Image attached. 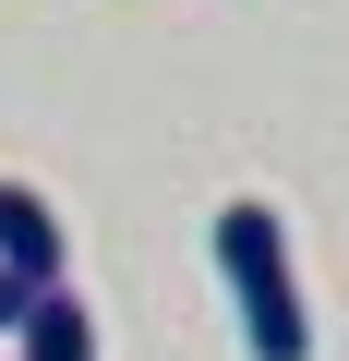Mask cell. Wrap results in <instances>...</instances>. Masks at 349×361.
<instances>
[{"instance_id":"cell-1","label":"cell","mask_w":349,"mask_h":361,"mask_svg":"<svg viewBox=\"0 0 349 361\" xmlns=\"http://www.w3.org/2000/svg\"><path fill=\"white\" fill-rule=\"evenodd\" d=\"M217 277L241 301V349L253 361H313V313H301V277H289V229L277 205H217Z\"/></svg>"},{"instance_id":"cell-2","label":"cell","mask_w":349,"mask_h":361,"mask_svg":"<svg viewBox=\"0 0 349 361\" xmlns=\"http://www.w3.org/2000/svg\"><path fill=\"white\" fill-rule=\"evenodd\" d=\"M0 277H25L37 301L61 289V217H49V193H25V180H0Z\"/></svg>"},{"instance_id":"cell-3","label":"cell","mask_w":349,"mask_h":361,"mask_svg":"<svg viewBox=\"0 0 349 361\" xmlns=\"http://www.w3.org/2000/svg\"><path fill=\"white\" fill-rule=\"evenodd\" d=\"M13 361H97V313H85L73 289H49V301L13 325Z\"/></svg>"},{"instance_id":"cell-4","label":"cell","mask_w":349,"mask_h":361,"mask_svg":"<svg viewBox=\"0 0 349 361\" xmlns=\"http://www.w3.org/2000/svg\"><path fill=\"white\" fill-rule=\"evenodd\" d=\"M25 313H37V289H25V277H0V337H13Z\"/></svg>"},{"instance_id":"cell-5","label":"cell","mask_w":349,"mask_h":361,"mask_svg":"<svg viewBox=\"0 0 349 361\" xmlns=\"http://www.w3.org/2000/svg\"><path fill=\"white\" fill-rule=\"evenodd\" d=\"M0 361H13V349H0Z\"/></svg>"}]
</instances>
